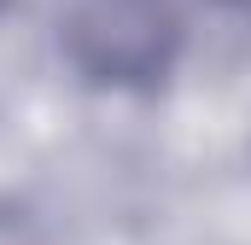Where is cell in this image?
I'll list each match as a JSON object with an SVG mask.
<instances>
[{
    "mask_svg": "<svg viewBox=\"0 0 251 245\" xmlns=\"http://www.w3.org/2000/svg\"><path fill=\"white\" fill-rule=\"evenodd\" d=\"M59 53L100 94H152L187 53L181 0H59Z\"/></svg>",
    "mask_w": 251,
    "mask_h": 245,
    "instance_id": "6da1fadb",
    "label": "cell"
},
{
    "mask_svg": "<svg viewBox=\"0 0 251 245\" xmlns=\"http://www.w3.org/2000/svg\"><path fill=\"white\" fill-rule=\"evenodd\" d=\"M228 18H240V24H251V0H216Z\"/></svg>",
    "mask_w": 251,
    "mask_h": 245,
    "instance_id": "7a4b0ae2",
    "label": "cell"
}]
</instances>
